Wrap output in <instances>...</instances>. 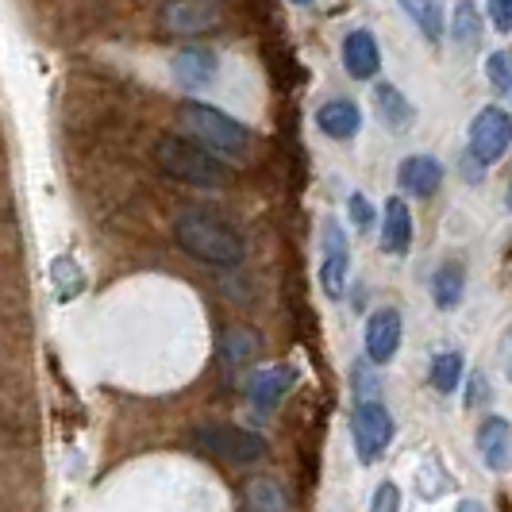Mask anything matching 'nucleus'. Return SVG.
<instances>
[{"mask_svg": "<svg viewBox=\"0 0 512 512\" xmlns=\"http://www.w3.org/2000/svg\"><path fill=\"white\" fill-rule=\"evenodd\" d=\"M174 239L189 258L216 270H231L243 262V235L212 208H185L174 220Z\"/></svg>", "mask_w": 512, "mask_h": 512, "instance_id": "obj_1", "label": "nucleus"}, {"mask_svg": "<svg viewBox=\"0 0 512 512\" xmlns=\"http://www.w3.org/2000/svg\"><path fill=\"white\" fill-rule=\"evenodd\" d=\"M154 162L166 178L193 189H224L231 181V170L220 162V154H212L189 135H162L154 143Z\"/></svg>", "mask_w": 512, "mask_h": 512, "instance_id": "obj_2", "label": "nucleus"}, {"mask_svg": "<svg viewBox=\"0 0 512 512\" xmlns=\"http://www.w3.org/2000/svg\"><path fill=\"white\" fill-rule=\"evenodd\" d=\"M178 120L189 139H197L201 147H208L212 154H224V158H243L251 151V131L247 124H239L235 116L212 108L201 101H185L178 108Z\"/></svg>", "mask_w": 512, "mask_h": 512, "instance_id": "obj_3", "label": "nucleus"}, {"mask_svg": "<svg viewBox=\"0 0 512 512\" xmlns=\"http://www.w3.org/2000/svg\"><path fill=\"white\" fill-rule=\"evenodd\" d=\"M393 436H397V424H393V412L385 409L382 401H355V412H351V443H355V455H359L362 466L382 462Z\"/></svg>", "mask_w": 512, "mask_h": 512, "instance_id": "obj_4", "label": "nucleus"}, {"mask_svg": "<svg viewBox=\"0 0 512 512\" xmlns=\"http://www.w3.org/2000/svg\"><path fill=\"white\" fill-rule=\"evenodd\" d=\"M512 147V116L505 108H482L474 120H470V131H466V154L486 170L493 162H501Z\"/></svg>", "mask_w": 512, "mask_h": 512, "instance_id": "obj_5", "label": "nucleus"}, {"mask_svg": "<svg viewBox=\"0 0 512 512\" xmlns=\"http://www.w3.org/2000/svg\"><path fill=\"white\" fill-rule=\"evenodd\" d=\"M158 24L174 39H201L224 24V4L220 0H166L158 12Z\"/></svg>", "mask_w": 512, "mask_h": 512, "instance_id": "obj_6", "label": "nucleus"}, {"mask_svg": "<svg viewBox=\"0 0 512 512\" xmlns=\"http://www.w3.org/2000/svg\"><path fill=\"white\" fill-rule=\"evenodd\" d=\"M197 443L220 455V459L235 462V466H247V462H258L266 455V436H258L251 428H235V424H212V428H201L197 432Z\"/></svg>", "mask_w": 512, "mask_h": 512, "instance_id": "obj_7", "label": "nucleus"}, {"mask_svg": "<svg viewBox=\"0 0 512 512\" xmlns=\"http://www.w3.org/2000/svg\"><path fill=\"white\" fill-rule=\"evenodd\" d=\"M401 339H405V320L397 308H374L366 316V332H362V347H366V362L385 366V362L397 359L401 351Z\"/></svg>", "mask_w": 512, "mask_h": 512, "instance_id": "obj_8", "label": "nucleus"}, {"mask_svg": "<svg viewBox=\"0 0 512 512\" xmlns=\"http://www.w3.org/2000/svg\"><path fill=\"white\" fill-rule=\"evenodd\" d=\"M347 278H351V247H347L343 228L335 220H328L324 224V255H320V285H324L328 301L343 297Z\"/></svg>", "mask_w": 512, "mask_h": 512, "instance_id": "obj_9", "label": "nucleus"}, {"mask_svg": "<svg viewBox=\"0 0 512 512\" xmlns=\"http://www.w3.org/2000/svg\"><path fill=\"white\" fill-rule=\"evenodd\" d=\"M297 382L293 366H262L247 378V401L255 412H274L289 397V389Z\"/></svg>", "mask_w": 512, "mask_h": 512, "instance_id": "obj_10", "label": "nucleus"}, {"mask_svg": "<svg viewBox=\"0 0 512 512\" xmlns=\"http://www.w3.org/2000/svg\"><path fill=\"white\" fill-rule=\"evenodd\" d=\"M474 447H478V459L486 462L493 474L512 470V424L505 416H486L474 432Z\"/></svg>", "mask_w": 512, "mask_h": 512, "instance_id": "obj_11", "label": "nucleus"}, {"mask_svg": "<svg viewBox=\"0 0 512 512\" xmlns=\"http://www.w3.org/2000/svg\"><path fill=\"white\" fill-rule=\"evenodd\" d=\"M170 70H174V81H178L185 93H201L220 74V58H216V51H208V47H185V51L174 54Z\"/></svg>", "mask_w": 512, "mask_h": 512, "instance_id": "obj_12", "label": "nucleus"}, {"mask_svg": "<svg viewBox=\"0 0 512 512\" xmlns=\"http://www.w3.org/2000/svg\"><path fill=\"white\" fill-rule=\"evenodd\" d=\"M343 70L355 77V81H374L382 70V51H378V39L359 27L343 39Z\"/></svg>", "mask_w": 512, "mask_h": 512, "instance_id": "obj_13", "label": "nucleus"}, {"mask_svg": "<svg viewBox=\"0 0 512 512\" xmlns=\"http://www.w3.org/2000/svg\"><path fill=\"white\" fill-rule=\"evenodd\" d=\"M397 181H401V189L412 193V197H436L439 185H443V162H439L436 154H409L405 162H401V170H397Z\"/></svg>", "mask_w": 512, "mask_h": 512, "instance_id": "obj_14", "label": "nucleus"}, {"mask_svg": "<svg viewBox=\"0 0 512 512\" xmlns=\"http://www.w3.org/2000/svg\"><path fill=\"white\" fill-rule=\"evenodd\" d=\"M316 128L324 131L328 139L335 143H347V139H355L362 128V112L355 101H347V97H335V101H324L316 108Z\"/></svg>", "mask_w": 512, "mask_h": 512, "instance_id": "obj_15", "label": "nucleus"}, {"mask_svg": "<svg viewBox=\"0 0 512 512\" xmlns=\"http://www.w3.org/2000/svg\"><path fill=\"white\" fill-rule=\"evenodd\" d=\"M412 247V212L405 197H389L382 216V251L385 255H409Z\"/></svg>", "mask_w": 512, "mask_h": 512, "instance_id": "obj_16", "label": "nucleus"}, {"mask_svg": "<svg viewBox=\"0 0 512 512\" xmlns=\"http://www.w3.org/2000/svg\"><path fill=\"white\" fill-rule=\"evenodd\" d=\"M466 297V266L462 262H443L436 274H432V301L439 312H451L462 305Z\"/></svg>", "mask_w": 512, "mask_h": 512, "instance_id": "obj_17", "label": "nucleus"}, {"mask_svg": "<svg viewBox=\"0 0 512 512\" xmlns=\"http://www.w3.org/2000/svg\"><path fill=\"white\" fill-rule=\"evenodd\" d=\"M451 43L462 54H474L482 47V12L474 0H459L451 12Z\"/></svg>", "mask_w": 512, "mask_h": 512, "instance_id": "obj_18", "label": "nucleus"}, {"mask_svg": "<svg viewBox=\"0 0 512 512\" xmlns=\"http://www.w3.org/2000/svg\"><path fill=\"white\" fill-rule=\"evenodd\" d=\"M374 104H378V116H382V124L389 131H405L412 124V116H416V108L409 104V97H405L397 85H389V81H382V85L374 89Z\"/></svg>", "mask_w": 512, "mask_h": 512, "instance_id": "obj_19", "label": "nucleus"}, {"mask_svg": "<svg viewBox=\"0 0 512 512\" xmlns=\"http://www.w3.org/2000/svg\"><path fill=\"white\" fill-rule=\"evenodd\" d=\"M401 8H405V16L420 27V35H424L432 47L443 43V35H447V12H443L439 0H401Z\"/></svg>", "mask_w": 512, "mask_h": 512, "instance_id": "obj_20", "label": "nucleus"}, {"mask_svg": "<svg viewBox=\"0 0 512 512\" xmlns=\"http://www.w3.org/2000/svg\"><path fill=\"white\" fill-rule=\"evenodd\" d=\"M462 374H466V362H462V351H436L432 355V366H428V382L439 397H451L459 393Z\"/></svg>", "mask_w": 512, "mask_h": 512, "instance_id": "obj_21", "label": "nucleus"}, {"mask_svg": "<svg viewBox=\"0 0 512 512\" xmlns=\"http://www.w3.org/2000/svg\"><path fill=\"white\" fill-rule=\"evenodd\" d=\"M243 501H247V512H289V493H285V486L278 478H255V482H247Z\"/></svg>", "mask_w": 512, "mask_h": 512, "instance_id": "obj_22", "label": "nucleus"}, {"mask_svg": "<svg viewBox=\"0 0 512 512\" xmlns=\"http://www.w3.org/2000/svg\"><path fill=\"white\" fill-rule=\"evenodd\" d=\"M447 486H451V474L443 470L439 459H424L416 466V493H420L424 501H436V489H439V497H443Z\"/></svg>", "mask_w": 512, "mask_h": 512, "instance_id": "obj_23", "label": "nucleus"}, {"mask_svg": "<svg viewBox=\"0 0 512 512\" xmlns=\"http://www.w3.org/2000/svg\"><path fill=\"white\" fill-rule=\"evenodd\" d=\"M220 355L228 366H243V362H251L258 355V339L251 332H243V328H231L224 335V343H220Z\"/></svg>", "mask_w": 512, "mask_h": 512, "instance_id": "obj_24", "label": "nucleus"}, {"mask_svg": "<svg viewBox=\"0 0 512 512\" xmlns=\"http://www.w3.org/2000/svg\"><path fill=\"white\" fill-rule=\"evenodd\" d=\"M51 278L54 285H58V293H62V301H70V297H77L81 289H85V278H81V270H77L74 258H54L51 266Z\"/></svg>", "mask_w": 512, "mask_h": 512, "instance_id": "obj_25", "label": "nucleus"}, {"mask_svg": "<svg viewBox=\"0 0 512 512\" xmlns=\"http://www.w3.org/2000/svg\"><path fill=\"white\" fill-rule=\"evenodd\" d=\"M486 77L497 93H512V47L509 51H493L486 58Z\"/></svg>", "mask_w": 512, "mask_h": 512, "instance_id": "obj_26", "label": "nucleus"}, {"mask_svg": "<svg viewBox=\"0 0 512 512\" xmlns=\"http://www.w3.org/2000/svg\"><path fill=\"white\" fill-rule=\"evenodd\" d=\"M270 70H274V85L278 89H293L301 81V62L289 51H270Z\"/></svg>", "mask_w": 512, "mask_h": 512, "instance_id": "obj_27", "label": "nucleus"}, {"mask_svg": "<svg viewBox=\"0 0 512 512\" xmlns=\"http://www.w3.org/2000/svg\"><path fill=\"white\" fill-rule=\"evenodd\" d=\"M370 512H401V486L378 482V489L370 493Z\"/></svg>", "mask_w": 512, "mask_h": 512, "instance_id": "obj_28", "label": "nucleus"}, {"mask_svg": "<svg viewBox=\"0 0 512 512\" xmlns=\"http://www.w3.org/2000/svg\"><path fill=\"white\" fill-rule=\"evenodd\" d=\"M347 216H351V224L359 231L374 228V205L366 201V193H351V197H347Z\"/></svg>", "mask_w": 512, "mask_h": 512, "instance_id": "obj_29", "label": "nucleus"}, {"mask_svg": "<svg viewBox=\"0 0 512 512\" xmlns=\"http://www.w3.org/2000/svg\"><path fill=\"white\" fill-rule=\"evenodd\" d=\"M486 401H489V382H486V374L478 370V374L466 378V409H478V405H486Z\"/></svg>", "mask_w": 512, "mask_h": 512, "instance_id": "obj_30", "label": "nucleus"}, {"mask_svg": "<svg viewBox=\"0 0 512 512\" xmlns=\"http://www.w3.org/2000/svg\"><path fill=\"white\" fill-rule=\"evenodd\" d=\"M489 24L497 27L501 35L512 31V0H489Z\"/></svg>", "mask_w": 512, "mask_h": 512, "instance_id": "obj_31", "label": "nucleus"}, {"mask_svg": "<svg viewBox=\"0 0 512 512\" xmlns=\"http://www.w3.org/2000/svg\"><path fill=\"white\" fill-rule=\"evenodd\" d=\"M455 512H489V505L478 501V497H462L459 505H455Z\"/></svg>", "mask_w": 512, "mask_h": 512, "instance_id": "obj_32", "label": "nucleus"}, {"mask_svg": "<svg viewBox=\"0 0 512 512\" xmlns=\"http://www.w3.org/2000/svg\"><path fill=\"white\" fill-rule=\"evenodd\" d=\"M293 4H301V8H305V4H312V0H293Z\"/></svg>", "mask_w": 512, "mask_h": 512, "instance_id": "obj_33", "label": "nucleus"}]
</instances>
